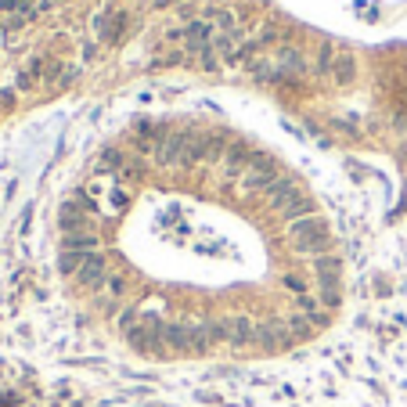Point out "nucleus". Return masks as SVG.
<instances>
[{"mask_svg": "<svg viewBox=\"0 0 407 407\" xmlns=\"http://www.w3.org/2000/svg\"><path fill=\"white\" fill-rule=\"evenodd\" d=\"M141 174H144V162L137 159V155H130V159H126V166L119 169V184H134V181H141Z\"/></svg>", "mask_w": 407, "mask_h": 407, "instance_id": "obj_21", "label": "nucleus"}, {"mask_svg": "<svg viewBox=\"0 0 407 407\" xmlns=\"http://www.w3.org/2000/svg\"><path fill=\"white\" fill-rule=\"evenodd\" d=\"M126 152H119V148H105V152L98 155V162H94V177H119V169L126 166Z\"/></svg>", "mask_w": 407, "mask_h": 407, "instance_id": "obj_11", "label": "nucleus"}, {"mask_svg": "<svg viewBox=\"0 0 407 407\" xmlns=\"http://www.w3.org/2000/svg\"><path fill=\"white\" fill-rule=\"evenodd\" d=\"M289 238L295 245V252H303V256H325L332 249V238H328V231L325 224H321L317 217H303V220H295L289 224Z\"/></svg>", "mask_w": 407, "mask_h": 407, "instance_id": "obj_2", "label": "nucleus"}, {"mask_svg": "<svg viewBox=\"0 0 407 407\" xmlns=\"http://www.w3.org/2000/svg\"><path fill=\"white\" fill-rule=\"evenodd\" d=\"M277 61H282V66H277L282 72H299V66H303V54H299L295 47H282V51H277Z\"/></svg>", "mask_w": 407, "mask_h": 407, "instance_id": "obj_22", "label": "nucleus"}, {"mask_svg": "<svg viewBox=\"0 0 407 407\" xmlns=\"http://www.w3.org/2000/svg\"><path fill=\"white\" fill-rule=\"evenodd\" d=\"M317 299H321V307H325L328 314H332V310H339V303H342L339 282H317Z\"/></svg>", "mask_w": 407, "mask_h": 407, "instance_id": "obj_17", "label": "nucleus"}, {"mask_svg": "<svg viewBox=\"0 0 407 407\" xmlns=\"http://www.w3.org/2000/svg\"><path fill=\"white\" fill-rule=\"evenodd\" d=\"M105 277H109V260H105V252H91L87 260H83V267L76 270V282L83 289H91V292H98L105 285Z\"/></svg>", "mask_w": 407, "mask_h": 407, "instance_id": "obj_9", "label": "nucleus"}, {"mask_svg": "<svg viewBox=\"0 0 407 407\" xmlns=\"http://www.w3.org/2000/svg\"><path fill=\"white\" fill-rule=\"evenodd\" d=\"M94 26H98V36L101 40H119L123 36V26H126V15L123 11H101L94 18Z\"/></svg>", "mask_w": 407, "mask_h": 407, "instance_id": "obj_13", "label": "nucleus"}, {"mask_svg": "<svg viewBox=\"0 0 407 407\" xmlns=\"http://www.w3.org/2000/svg\"><path fill=\"white\" fill-rule=\"evenodd\" d=\"M209 328H213V339L227 342V346H256V321L245 314L209 321Z\"/></svg>", "mask_w": 407, "mask_h": 407, "instance_id": "obj_3", "label": "nucleus"}, {"mask_svg": "<svg viewBox=\"0 0 407 407\" xmlns=\"http://www.w3.org/2000/svg\"><path fill=\"white\" fill-rule=\"evenodd\" d=\"M166 4H177V0H155V8H166Z\"/></svg>", "mask_w": 407, "mask_h": 407, "instance_id": "obj_24", "label": "nucleus"}, {"mask_svg": "<svg viewBox=\"0 0 407 407\" xmlns=\"http://www.w3.org/2000/svg\"><path fill=\"white\" fill-rule=\"evenodd\" d=\"M87 256H91V252H61V256H58V270L76 277V270L83 267V260H87Z\"/></svg>", "mask_w": 407, "mask_h": 407, "instance_id": "obj_20", "label": "nucleus"}, {"mask_svg": "<svg viewBox=\"0 0 407 407\" xmlns=\"http://www.w3.org/2000/svg\"><path fill=\"white\" fill-rule=\"evenodd\" d=\"M263 199H267V206H270L285 224H295V220H303V217H314V199H310L292 177H285V174L263 191Z\"/></svg>", "mask_w": 407, "mask_h": 407, "instance_id": "obj_1", "label": "nucleus"}, {"mask_svg": "<svg viewBox=\"0 0 407 407\" xmlns=\"http://www.w3.org/2000/svg\"><path fill=\"white\" fill-rule=\"evenodd\" d=\"M159 328H162V321L152 317V314H144V317H141V325H137L130 335H126V342H130L134 350H141V353H159V350H162Z\"/></svg>", "mask_w": 407, "mask_h": 407, "instance_id": "obj_6", "label": "nucleus"}, {"mask_svg": "<svg viewBox=\"0 0 407 407\" xmlns=\"http://www.w3.org/2000/svg\"><path fill=\"white\" fill-rule=\"evenodd\" d=\"M94 202L87 195H72L58 206V227L61 234H69V231H91V220H94Z\"/></svg>", "mask_w": 407, "mask_h": 407, "instance_id": "obj_4", "label": "nucleus"}, {"mask_svg": "<svg viewBox=\"0 0 407 407\" xmlns=\"http://www.w3.org/2000/svg\"><path fill=\"white\" fill-rule=\"evenodd\" d=\"M282 285H285V289H289L295 299L310 292V289H307V277H303V274H285V277H282Z\"/></svg>", "mask_w": 407, "mask_h": 407, "instance_id": "obj_23", "label": "nucleus"}, {"mask_svg": "<svg viewBox=\"0 0 407 407\" xmlns=\"http://www.w3.org/2000/svg\"><path fill=\"white\" fill-rule=\"evenodd\" d=\"M292 332L285 321H263V325H256V346H263V350H285L292 346Z\"/></svg>", "mask_w": 407, "mask_h": 407, "instance_id": "obj_8", "label": "nucleus"}, {"mask_svg": "<svg viewBox=\"0 0 407 407\" xmlns=\"http://www.w3.org/2000/svg\"><path fill=\"white\" fill-rule=\"evenodd\" d=\"M213 18H195V22H187L184 29H177V33H169V40L174 44H187L191 51H202V47H209L213 44Z\"/></svg>", "mask_w": 407, "mask_h": 407, "instance_id": "obj_7", "label": "nucleus"}, {"mask_svg": "<svg viewBox=\"0 0 407 407\" xmlns=\"http://www.w3.org/2000/svg\"><path fill=\"white\" fill-rule=\"evenodd\" d=\"M339 270H342V263H339V256H332V252H325V256H317L314 260L317 282H339Z\"/></svg>", "mask_w": 407, "mask_h": 407, "instance_id": "obj_16", "label": "nucleus"}, {"mask_svg": "<svg viewBox=\"0 0 407 407\" xmlns=\"http://www.w3.org/2000/svg\"><path fill=\"white\" fill-rule=\"evenodd\" d=\"M277 177H282V169H277L267 155H252L249 169L242 174V187H245V191H267Z\"/></svg>", "mask_w": 407, "mask_h": 407, "instance_id": "obj_5", "label": "nucleus"}, {"mask_svg": "<svg viewBox=\"0 0 407 407\" xmlns=\"http://www.w3.org/2000/svg\"><path fill=\"white\" fill-rule=\"evenodd\" d=\"M285 325H289L292 339H310V335L317 332V325H314L307 314H289V317H285Z\"/></svg>", "mask_w": 407, "mask_h": 407, "instance_id": "obj_18", "label": "nucleus"}, {"mask_svg": "<svg viewBox=\"0 0 407 407\" xmlns=\"http://www.w3.org/2000/svg\"><path fill=\"white\" fill-rule=\"evenodd\" d=\"M187 325H191V321H162V328H159L162 350L187 353Z\"/></svg>", "mask_w": 407, "mask_h": 407, "instance_id": "obj_10", "label": "nucleus"}, {"mask_svg": "<svg viewBox=\"0 0 407 407\" xmlns=\"http://www.w3.org/2000/svg\"><path fill=\"white\" fill-rule=\"evenodd\" d=\"M126 289H130V277H126L123 270H109V277H105V285L98 289L105 299H123Z\"/></svg>", "mask_w": 407, "mask_h": 407, "instance_id": "obj_14", "label": "nucleus"}, {"mask_svg": "<svg viewBox=\"0 0 407 407\" xmlns=\"http://www.w3.org/2000/svg\"><path fill=\"white\" fill-rule=\"evenodd\" d=\"M141 317H144V314H141V307H126V310L116 317V328H119L123 335H130V332L141 325Z\"/></svg>", "mask_w": 407, "mask_h": 407, "instance_id": "obj_19", "label": "nucleus"}, {"mask_svg": "<svg viewBox=\"0 0 407 407\" xmlns=\"http://www.w3.org/2000/svg\"><path fill=\"white\" fill-rule=\"evenodd\" d=\"M98 234L94 231H69L61 234V252H101L98 249Z\"/></svg>", "mask_w": 407, "mask_h": 407, "instance_id": "obj_12", "label": "nucleus"}, {"mask_svg": "<svg viewBox=\"0 0 407 407\" xmlns=\"http://www.w3.org/2000/svg\"><path fill=\"white\" fill-rule=\"evenodd\" d=\"M328 76H332L335 83H350V79L357 76V69H353V54L339 51V54L332 58V69H328Z\"/></svg>", "mask_w": 407, "mask_h": 407, "instance_id": "obj_15", "label": "nucleus"}]
</instances>
